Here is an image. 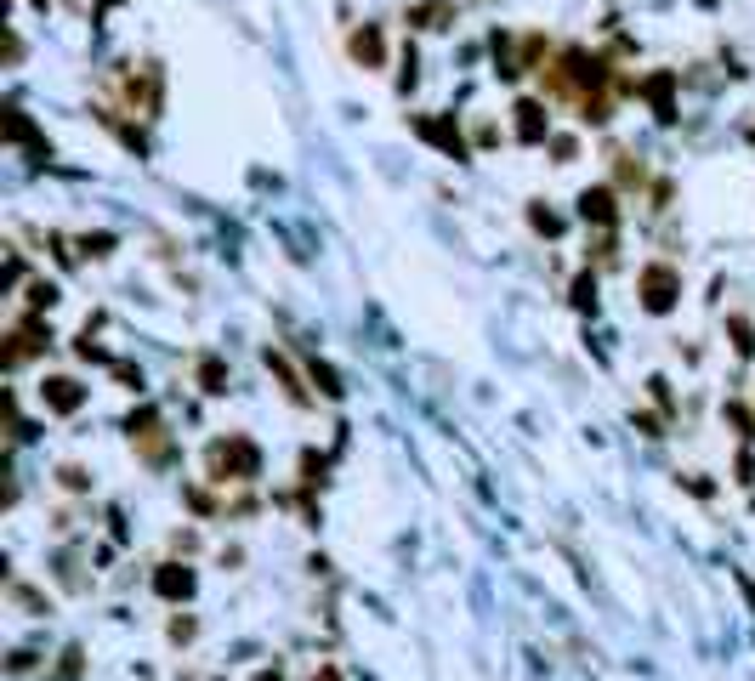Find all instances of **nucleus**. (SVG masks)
<instances>
[{"label": "nucleus", "instance_id": "nucleus-1", "mask_svg": "<svg viewBox=\"0 0 755 681\" xmlns=\"http://www.w3.org/2000/svg\"><path fill=\"white\" fill-rule=\"evenodd\" d=\"M210 477L216 483H244V477H256V448L244 438H227V443H210Z\"/></svg>", "mask_w": 755, "mask_h": 681}, {"label": "nucleus", "instance_id": "nucleus-2", "mask_svg": "<svg viewBox=\"0 0 755 681\" xmlns=\"http://www.w3.org/2000/svg\"><path fill=\"white\" fill-rule=\"evenodd\" d=\"M676 296H682V278H676L670 267H642V307L647 313H670L676 307Z\"/></svg>", "mask_w": 755, "mask_h": 681}, {"label": "nucleus", "instance_id": "nucleus-3", "mask_svg": "<svg viewBox=\"0 0 755 681\" xmlns=\"http://www.w3.org/2000/svg\"><path fill=\"white\" fill-rule=\"evenodd\" d=\"M517 136L522 143H546V108L539 103H517Z\"/></svg>", "mask_w": 755, "mask_h": 681}, {"label": "nucleus", "instance_id": "nucleus-4", "mask_svg": "<svg viewBox=\"0 0 755 681\" xmlns=\"http://www.w3.org/2000/svg\"><path fill=\"white\" fill-rule=\"evenodd\" d=\"M40 398H45V409H63V414H69V409H80V398H86V392H80L74 381H45V386H40Z\"/></svg>", "mask_w": 755, "mask_h": 681}, {"label": "nucleus", "instance_id": "nucleus-5", "mask_svg": "<svg viewBox=\"0 0 755 681\" xmlns=\"http://www.w3.org/2000/svg\"><path fill=\"white\" fill-rule=\"evenodd\" d=\"M579 216H585V222H613V193L608 188H585L579 193Z\"/></svg>", "mask_w": 755, "mask_h": 681}, {"label": "nucleus", "instance_id": "nucleus-6", "mask_svg": "<svg viewBox=\"0 0 755 681\" xmlns=\"http://www.w3.org/2000/svg\"><path fill=\"white\" fill-rule=\"evenodd\" d=\"M160 591H165V596H188V591H193V574H188V568H165V574H160Z\"/></svg>", "mask_w": 755, "mask_h": 681}, {"label": "nucleus", "instance_id": "nucleus-7", "mask_svg": "<svg viewBox=\"0 0 755 681\" xmlns=\"http://www.w3.org/2000/svg\"><path fill=\"white\" fill-rule=\"evenodd\" d=\"M352 52H358L364 63H381V35H375V29H364V35H352Z\"/></svg>", "mask_w": 755, "mask_h": 681}, {"label": "nucleus", "instance_id": "nucleus-8", "mask_svg": "<svg viewBox=\"0 0 755 681\" xmlns=\"http://www.w3.org/2000/svg\"><path fill=\"white\" fill-rule=\"evenodd\" d=\"M199 381H205V392H227V386H222L227 375H222V364H216V358H205V364H199Z\"/></svg>", "mask_w": 755, "mask_h": 681}, {"label": "nucleus", "instance_id": "nucleus-9", "mask_svg": "<svg viewBox=\"0 0 755 681\" xmlns=\"http://www.w3.org/2000/svg\"><path fill=\"white\" fill-rule=\"evenodd\" d=\"M313 681H341V676H335V670H330V664H324V670H318Z\"/></svg>", "mask_w": 755, "mask_h": 681}, {"label": "nucleus", "instance_id": "nucleus-10", "mask_svg": "<svg viewBox=\"0 0 755 681\" xmlns=\"http://www.w3.org/2000/svg\"><path fill=\"white\" fill-rule=\"evenodd\" d=\"M261 681H279V676H273V670H261Z\"/></svg>", "mask_w": 755, "mask_h": 681}]
</instances>
